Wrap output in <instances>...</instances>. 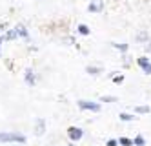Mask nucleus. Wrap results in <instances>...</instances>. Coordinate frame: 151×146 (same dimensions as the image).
<instances>
[{
    "instance_id": "10",
    "label": "nucleus",
    "mask_w": 151,
    "mask_h": 146,
    "mask_svg": "<svg viewBox=\"0 0 151 146\" xmlns=\"http://www.w3.org/2000/svg\"><path fill=\"white\" fill-rule=\"evenodd\" d=\"M133 144H137V146H144V144H146V141H144V137H142V135H137V137H135V141H133Z\"/></svg>"
},
{
    "instance_id": "2",
    "label": "nucleus",
    "mask_w": 151,
    "mask_h": 146,
    "mask_svg": "<svg viewBox=\"0 0 151 146\" xmlns=\"http://www.w3.org/2000/svg\"><path fill=\"white\" fill-rule=\"evenodd\" d=\"M80 110H89V111H100V104L93 102V100H78Z\"/></svg>"
},
{
    "instance_id": "16",
    "label": "nucleus",
    "mask_w": 151,
    "mask_h": 146,
    "mask_svg": "<svg viewBox=\"0 0 151 146\" xmlns=\"http://www.w3.org/2000/svg\"><path fill=\"white\" fill-rule=\"evenodd\" d=\"M113 46H115L116 49H120V51H126V49H127V44H113Z\"/></svg>"
},
{
    "instance_id": "11",
    "label": "nucleus",
    "mask_w": 151,
    "mask_h": 146,
    "mask_svg": "<svg viewBox=\"0 0 151 146\" xmlns=\"http://www.w3.org/2000/svg\"><path fill=\"white\" fill-rule=\"evenodd\" d=\"M149 110H151L149 106H137V108H135V111H137V113H147Z\"/></svg>"
},
{
    "instance_id": "1",
    "label": "nucleus",
    "mask_w": 151,
    "mask_h": 146,
    "mask_svg": "<svg viewBox=\"0 0 151 146\" xmlns=\"http://www.w3.org/2000/svg\"><path fill=\"white\" fill-rule=\"evenodd\" d=\"M0 142H26V137L17 131H4L0 133Z\"/></svg>"
},
{
    "instance_id": "18",
    "label": "nucleus",
    "mask_w": 151,
    "mask_h": 146,
    "mask_svg": "<svg viewBox=\"0 0 151 146\" xmlns=\"http://www.w3.org/2000/svg\"><path fill=\"white\" fill-rule=\"evenodd\" d=\"M118 144V141H115V139H111V141H107V146H116Z\"/></svg>"
},
{
    "instance_id": "17",
    "label": "nucleus",
    "mask_w": 151,
    "mask_h": 146,
    "mask_svg": "<svg viewBox=\"0 0 151 146\" xmlns=\"http://www.w3.org/2000/svg\"><path fill=\"white\" fill-rule=\"evenodd\" d=\"M102 100H106V102H115V97H102Z\"/></svg>"
},
{
    "instance_id": "12",
    "label": "nucleus",
    "mask_w": 151,
    "mask_h": 146,
    "mask_svg": "<svg viewBox=\"0 0 151 146\" xmlns=\"http://www.w3.org/2000/svg\"><path fill=\"white\" fill-rule=\"evenodd\" d=\"M18 35H17V29H11V31H7V35L4 37V38H7V40H11V38H17Z\"/></svg>"
},
{
    "instance_id": "8",
    "label": "nucleus",
    "mask_w": 151,
    "mask_h": 146,
    "mask_svg": "<svg viewBox=\"0 0 151 146\" xmlns=\"http://www.w3.org/2000/svg\"><path fill=\"white\" fill-rule=\"evenodd\" d=\"M78 33H80V35H89V28L86 24H80L78 26Z\"/></svg>"
},
{
    "instance_id": "7",
    "label": "nucleus",
    "mask_w": 151,
    "mask_h": 146,
    "mask_svg": "<svg viewBox=\"0 0 151 146\" xmlns=\"http://www.w3.org/2000/svg\"><path fill=\"white\" fill-rule=\"evenodd\" d=\"M44 126H46L44 121H37V135H42V133H44Z\"/></svg>"
},
{
    "instance_id": "14",
    "label": "nucleus",
    "mask_w": 151,
    "mask_h": 146,
    "mask_svg": "<svg viewBox=\"0 0 151 146\" xmlns=\"http://www.w3.org/2000/svg\"><path fill=\"white\" fill-rule=\"evenodd\" d=\"M133 119H137V117L129 115V113H120V121H133Z\"/></svg>"
},
{
    "instance_id": "15",
    "label": "nucleus",
    "mask_w": 151,
    "mask_h": 146,
    "mask_svg": "<svg viewBox=\"0 0 151 146\" xmlns=\"http://www.w3.org/2000/svg\"><path fill=\"white\" fill-rule=\"evenodd\" d=\"M88 73H89V75H99V68H93V66H89V68H88Z\"/></svg>"
},
{
    "instance_id": "5",
    "label": "nucleus",
    "mask_w": 151,
    "mask_h": 146,
    "mask_svg": "<svg viewBox=\"0 0 151 146\" xmlns=\"http://www.w3.org/2000/svg\"><path fill=\"white\" fill-rule=\"evenodd\" d=\"M26 81H27V84H31V86L35 84V77H33V70H26Z\"/></svg>"
},
{
    "instance_id": "19",
    "label": "nucleus",
    "mask_w": 151,
    "mask_h": 146,
    "mask_svg": "<svg viewBox=\"0 0 151 146\" xmlns=\"http://www.w3.org/2000/svg\"><path fill=\"white\" fill-rule=\"evenodd\" d=\"M2 42H4V37H0V46H2Z\"/></svg>"
},
{
    "instance_id": "9",
    "label": "nucleus",
    "mask_w": 151,
    "mask_h": 146,
    "mask_svg": "<svg viewBox=\"0 0 151 146\" xmlns=\"http://www.w3.org/2000/svg\"><path fill=\"white\" fill-rule=\"evenodd\" d=\"M100 9H102V4H96V2L89 4V11H91V13H95V11H100Z\"/></svg>"
},
{
    "instance_id": "3",
    "label": "nucleus",
    "mask_w": 151,
    "mask_h": 146,
    "mask_svg": "<svg viewBox=\"0 0 151 146\" xmlns=\"http://www.w3.org/2000/svg\"><path fill=\"white\" fill-rule=\"evenodd\" d=\"M137 62H138L140 68H142V71H144V73L151 75V62H149V59H147V57H140Z\"/></svg>"
},
{
    "instance_id": "4",
    "label": "nucleus",
    "mask_w": 151,
    "mask_h": 146,
    "mask_svg": "<svg viewBox=\"0 0 151 146\" xmlns=\"http://www.w3.org/2000/svg\"><path fill=\"white\" fill-rule=\"evenodd\" d=\"M82 137H84V131L80 128H77V126H71L69 128V139L71 141H80Z\"/></svg>"
},
{
    "instance_id": "6",
    "label": "nucleus",
    "mask_w": 151,
    "mask_h": 146,
    "mask_svg": "<svg viewBox=\"0 0 151 146\" xmlns=\"http://www.w3.org/2000/svg\"><path fill=\"white\" fill-rule=\"evenodd\" d=\"M15 29H17V35H20V37H24V38H27V31H26V28H24L22 24H20V26H17Z\"/></svg>"
},
{
    "instance_id": "13",
    "label": "nucleus",
    "mask_w": 151,
    "mask_h": 146,
    "mask_svg": "<svg viewBox=\"0 0 151 146\" xmlns=\"http://www.w3.org/2000/svg\"><path fill=\"white\" fill-rule=\"evenodd\" d=\"M118 142H120V144H124V146H131V144H133V141H131V139H127V137L118 139Z\"/></svg>"
}]
</instances>
